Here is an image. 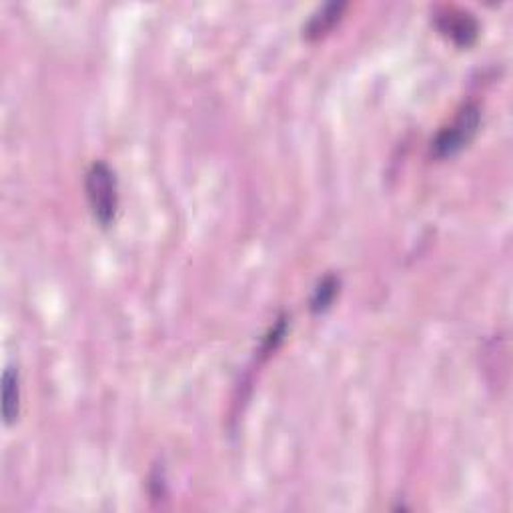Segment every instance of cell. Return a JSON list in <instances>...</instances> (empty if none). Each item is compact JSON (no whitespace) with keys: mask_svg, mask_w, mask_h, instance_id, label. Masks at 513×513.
Here are the masks:
<instances>
[{"mask_svg":"<svg viewBox=\"0 0 513 513\" xmlns=\"http://www.w3.org/2000/svg\"><path fill=\"white\" fill-rule=\"evenodd\" d=\"M437 27L459 47H469L477 38V22L471 19V14L453 8L437 19Z\"/></svg>","mask_w":513,"mask_h":513,"instance_id":"cell-3","label":"cell"},{"mask_svg":"<svg viewBox=\"0 0 513 513\" xmlns=\"http://www.w3.org/2000/svg\"><path fill=\"white\" fill-rule=\"evenodd\" d=\"M482 123V113L475 105H467L459 111V115L453 119L449 127H445L437 139L433 141V155L437 158H448L457 155L459 150H464L471 139L475 137Z\"/></svg>","mask_w":513,"mask_h":513,"instance_id":"cell-2","label":"cell"},{"mask_svg":"<svg viewBox=\"0 0 513 513\" xmlns=\"http://www.w3.org/2000/svg\"><path fill=\"white\" fill-rule=\"evenodd\" d=\"M21 409V381L14 367L3 372V417L6 425H13Z\"/></svg>","mask_w":513,"mask_h":513,"instance_id":"cell-5","label":"cell"},{"mask_svg":"<svg viewBox=\"0 0 513 513\" xmlns=\"http://www.w3.org/2000/svg\"><path fill=\"white\" fill-rule=\"evenodd\" d=\"M345 8H347L345 3H329V4L319 6L317 11L311 14L305 29H303V37H305L307 40L321 38L327 30L333 29L335 22H339Z\"/></svg>","mask_w":513,"mask_h":513,"instance_id":"cell-4","label":"cell"},{"mask_svg":"<svg viewBox=\"0 0 513 513\" xmlns=\"http://www.w3.org/2000/svg\"><path fill=\"white\" fill-rule=\"evenodd\" d=\"M90 213L100 227H111L119 211V184L115 171L105 161H95L85 176Z\"/></svg>","mask_w":513,"mask_h":513,"instance_id":"cell-1","label":"cell"},{"mask_svg":"<svg viewBox=\"0 0 513 513\" xmlns=\"http://www.w3.org/2000/svg\"><path fill=\"white\" fill-rule=\"evenodd\" d=\"M338 293H339V279L335 275H327L313 291V297H311V311H313V313H325V311L333 305Z\"/></svg>","mask_w":513,"mask_h":513,"instance_id":"cell-6","label":"cell"}]
</instances>
